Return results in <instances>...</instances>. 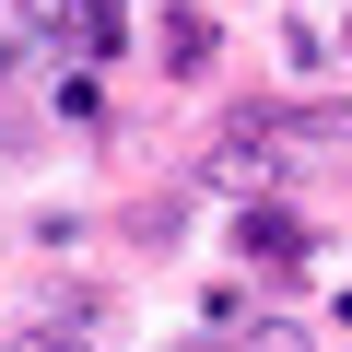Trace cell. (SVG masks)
I'll use <instances>...</instances> for the list:
<instances>
[{
    "mask_svg": "<svg viewBox=\"0 0 352 352\" xmlns=\"http://www.w3.org/2000/svg\"><path fill=\"white\" fill-rule=\"evenodd\" d=\"M235 247H247V258H305V247H317V235H305V223H294V212H282V200H258V212H247V223H235Z\"/></svg>",
    "mask_w": 352,
    "mask_h": 352,
    "instance_id": "3957f363",
    "label": "cell"
},
{
    "mask_svg": "<svg viewBox=\"0 0 352 352\" xmlns=\"http://www.w3.org/2000/svg\"><path fill=\"white\" fill-rule=\"evenodd\" d=\"M59 118H82V129H106V82H94V71H71V82H59Z\"/></svg>",
    "mask_w": 352,
    "mask_h": 352,
    "instance_id": "5b68a950",
    "label": "cell"
},
{
    "mask_svg": "<svg viewBox=\"0 0 352 352\" xmlns=\"http://www.w3.org/2000/svg\"><path fill=\"white\" fill-rule=\"evenodd\" d=\"M212 12H188V0H176V12H164V71H212Z\"/></svg>",
    "mask_w": 352,
    "mask_h": 352,
    "instance_id": "277c9868",
    "label": "cell"
},
{
    "mask_svg": "<svg viewBox=\"0 0 352 352\" xmlns=\"http://www.w3.org/2000/svg\"><path fill=\"white\" fill-rule=\"evenodd\" d=\"M12 352H82V340H71V329H24Z\"/></svg>",
    "mask_w": 352,
    "mask_h": 352,
    "instance_id": "52a82bcc",
    "label": "cell"
},
{
    "mask_svg": "<svg viewBox=\"0 0 352 352\" xmlns=\"http://www.w3.org/2000/svg\"><path fill=\"white\" fill-rule=\"evenodd\" d=\"M47 36H59V47H82V59H106V47L129 36V0H59Z\"/></svg>",
    "mask_w": 352,
    "mask_h": 352,
    "instance_id": "7a4b0ae2",
    "label": "cell"
},
{
    "mask_svg": "<svg viewBox=\"0 0 352 352\" xmlns=\"http://www.w3.org/2000/svg\"><path fill=\"white\" fill-rule=\"evenodd\" d=\"M282 153H294V118L247 106V118H223V141L200 153V188H235V200H258L270 176H282Z\"/></svg>",
    "mask_w": 352,
    "mask_h": 352,
    "instance_id": "6da1fadb",
    "label": "cell"
},
{
    "mask_svg": "<svg viewBox=\"0 0 352 352\" xmlns=\"http://www.w3.org/2000/svg\"><path fill=\"white\" fill-rule=\"evenodd\" d=\"M235 352H305V329H282V317H270V329H247Z\"/></svg>",
    "mask_w": 352,
    "mask_h": 352,
    "instance_id": "8992f818",
    "label": "cell"
}]
</instances>
